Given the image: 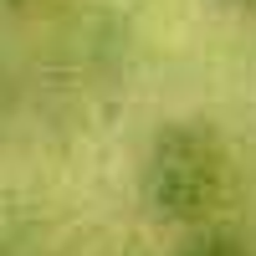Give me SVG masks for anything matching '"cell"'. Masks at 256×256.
Wrapping results in <instances>:
<instances>
[{
	"instance_id": "cell-1",
	"label": "cell",
	"mask_w": 256,
	"mask_h": 256,
	"mask_svg": "<svg viewBox=\"0 0 256 256\" xmlns=\"http://www.w3.org/2000/svg\"><path fill=\"white\" fill-rule=\"evenodd\" d=\"M230 190V154L210 123H164L144 154V200L159 220L195 226L216 216Z\"/></svg>"
},
{
	"instance_id": "cell-2",
	"label": "cell",
	"mask_w": 256,
	"mask_h": 256,
	"mask_svg": "<svg viewBox=\"0 0 256 256\" xmlns=\"http://www.w3.org/2000/svg\"><path fill=\"white\" fill-rule=\"evenodd\" d=\"M180 256H251L236 236H220V230H210V236H200L195 246H184Z\"/></svg>"
},
{
	"instance_id": "cell-3",
	"label": "cell",
	"mask_w": 256,
	"mask_h": 256,
	"mask_svg": "<svg viewBox=\"0 0 256 256\" xmlns=\"http://www.w3.org/2000/svg\"><path fill=\"white\" fill-rule=\"evenodd\" d=\"M0 6H16L20 10V6H41V0H0Z\"/></svg>"
}]
</instances>
